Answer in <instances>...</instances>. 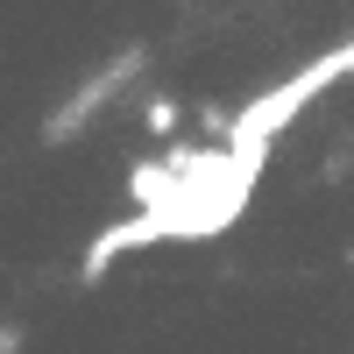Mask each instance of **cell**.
<instances>
[{"instance_id": "3", "label": "cell", "mask_w": 354, "mask_h": 354, "mask_svg": "<svg viewBox=\"0 0 354 354\" xmlns=\"http://www.w3.org/2000/svg\"><path fill=\"white\" fill-rule=\"evenodd\" d=\"M170 192H177V170H170L163 156H149V163L128 170V198H135V213H156V205H170Z\"/></svg>"}, {"instance_id": "2", "label": "cell", "mask_w": 354, "mask_h": 354, "mask_svg": "<svg viewBox=\"0 0 354 354\" xmlns=\"http://www.w3.org/2000/svg\"><path fill=\"white\" fill-rule=\"evenodd\" d=\"M135 64H142V50L113 57V64H106V71H100L93 85H85V93H78L71 106H57V113H50V128H43V135H50V142H71V135H85V121H93V106H100V100L113 93V85H128V78H135Z\"/></svg>"}, {"instance_id": "5", "label": "cell", "mask_w": 354, "mask_h": 354, "mask_svg": "<svg viewBox=\"0 0 354 354\" xmlns=\"http://www.w3.org/2000/svg\"><path fill=\"white\" fill-rule=\"evenodd\" d=\"M21 347V326H0V354H15Z\"/></svg>"}, {"instance_id": "1", "label": "cell", "mask_w": 354, "mask_h": 354, "mask_svg": "<svg viewBox=\"0 0 354 354\" xmlns=\"http://www.w3.org/2000/svg\"><path fill=\"white\" fill-rule=\"evenodd\" d=\"M340 71H354V43H340V50H326V57H312V64H305L298 78H283V85H270L262 100H248V106L227 121V135H220V142H227L234 156H248V163H270L277 135H283L290 121H298V113H305L319 93H326V85H333Z\"/></svg>"}, {"instance_id": "4", "label": "cell", "mask_w": 354, "mask_h": 354, "mask_svg": "<svg viewBox=\"0 0 354 354\" xmlns=\"http://www.w3.org/2000/svg\"><path fill=\"white\" fill-rule=\"evenodd\" d=\"M142 128H149L156 142H170V135H177V100H149V113H142Z\"/></svg>"}]
</instances>
